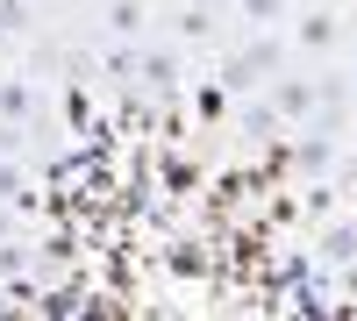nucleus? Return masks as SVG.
<instances>
[{"instance_id": "10", "label": "nucleus", "mask_w": 357, "mask_h": 321, "mask_svg": "<svg viewBox=\"0 0 357 321\" xmlns=\"http://www.w3.org/2000/svg\"><path fill=\"white\" fill-rule=\"evenodd\" d=\"M272 129H279V114L264 107V100H250V107H243V136H272Z\"/></svg>"}, {"instance_id": "11", "label": "nucleus", "mask_w": 357, "mask_h": 321, "mask_svg": "<svg viewBox=\"0 0 357 321\" xmlns=\"http://www.w3.org/2000/svg\"><path fill=\"white\" fill-rule=\"evenodd\" d=\"M29 29V0H0V36H22Z\"/></svg>"}, {"instance_id": "9", "label": "nucleus", "mask_w": 357, "mask_h": 321, "mask_svg": "<svg viewBox=\"0 0 357 321\" xmlns=\"http://www.w3.org/2000/svg\"><path fill=\"white\" fill-rule=\"evenodd\" d=\"M107 29L114 36H143V0H107Z\"/></svg>"}, {"instance_id": "16", "label": "nucleus", "mask_w": 357, "mask_h": 321, "mask_svg": "<svg viewBox=\"0 0 357 321\" xmlns=\"http://www.w3.org/2000/svg\"><path fill=\"white\" fill-rule=\"evenodd\" d=\"M343 293H357V265H343Z\"/></svg>"}, {"instance_id": "13", "label": "nucleus", "mask_w": 357, "mask_h": 321, "mask_svg": "<svg viewBox=\"0 0 357 321\" xmlns=\"http://www.w3.org/2000/svg\"><path fill=\"white\" fill-rule=\"evenodd\" d=\"M143 79H151V86H172V79H178V72H172V57H165V50H158V57H143Z\"/></svg>"}, {"instance_id": "7", "label": "nucleus", "mask_w": 357, "mask_h": 321, "mask_svg": "<svg viewBox=\"0 0 357 321\" xmlns=\"http://www.w3.org/2000/svg\"><path fill=\"white\" fill-rule=\"evenodd\" d=\"M293 157H301V171H307V179H329L336 143H329V136H301V143H293Z\"/></svg>"}, {"instance_id": "6", "label": "nucleus", "mask_w": 357, "mask_h": 321, "mask_svg": "<svg viewBox=\"0 0 357 321\" xmlns=\"http://www.w3.org/2000/svg\"><path fill=\"white\" fill-rule=\"evenodd\" d=\"M0 208H36V186H29V171L15 164V157H0Z\"/></svg>"}, {"instance_id": "1", "label": "nucleus", "mask_w": 357, "mask_h": 321, "mask_svg": "<svg viewBox=\"0 0 357 321\" xmlns=\"http://www.w3.org/2000/svg\"><path fill=\"white\" fill-rule=\"evenodd\" d=\"M279 65H286V43L272 36V29H257V43L229 65V79H222V86H264V79H279Z\"/></svg>"}, {"instance_id": "19", "label": "nucleus", "mask_w": 357, "mask_h": 321, "mask_svg": "<svg viewBox=\"0 0 357 321\" xmlns=\"http://www.w3.org/2000/svg\"><path fill=\"white\" fill-rule=\"evenodd\" d=\"M314 8H329V0H314Z\"/></svg>"}, {"instance_id": "14", "label": "nucleus", "mask_w": 357, "mask_h": 321, "mask_svg": "<svg viewBox=\"0 0 357 321\" xmlns=\"http://www.w3.org/2000/svg\"><path fill=\"white\" fill-rule=\"evenodd\" d=\"M207 29H215V22H207V8H186V15H178V36H207Z\"/></svg>"}, {"instance_id": "5", "label": "nucleus", "mask_w": 357, "mask_h": 321, "mask_svg": "<svg viewBox=\"0 0 357 321\" xmlns=\"http://www.w3.org/2000/svg\"><path fill=\"white\" fill-rule=\"evenodd\" d=\"M29 114H36V86L29 79H0V122H29Z\"/></svg>"}, {"instance_id": "20", "label": "nucleus", "mask_w": 357, "mask_h": 321, "mask_svg": "<svg viewBox=\"0 0 357 321\" xmlns=\"http://www.w3.org/2000/svg\"><path fill=\"white\" fill-rule=\"evenodd\" d=\"M350 321H357V314H350Z\"/></svg>"}, {"instance_id": "17", "label": "nucleus", "mask_w": 357, "mask_h": 321, "mask_svg": "<svg viewBox=\"0 0 357 321\" xmlns=\"http://www.w3.org/2000/svg\"><path fill=\"white\" fill-rule=\"evenodd\" d=\"M343 86H350V93H357V65H350V79H343Z\"/></svg>"}, {"instance_id": "18", "label": "nucleus", "mask_w": 357, "mask_h": 321, "mask_svg": "<svg viewBox=\"0 0 357 321\" xmlns=\"http://www.w3.org/2000/svg\"><path fill=\"white\" fill-rule=\"evenodd\" d=\"M350 150H357V122H350Z\"/></svg>"}, {"instance_id": "3", "label": "nucleus", "mask_w": 357, "mask_h": 321, "mask_svg": "<svg viewBox=\"0 0 357 321\" xmlns=\"http://www.w3.org/2000/svg\"><path fill=\"white\" fill-rule=\"evenodd\" d=\"M336 36H343V22H336L329 8H307L301 22H293V50H307V57H321V50H336Z\"/></svg>"}, {"instance_id": "12", "label": "nucleus", "mask_w": 357, "mask_h": 321, "mask_svg": "<svg viewBox=\"0 0 357 321\" xmlns=\"http://www.w3.org/2000/svg\"><path fill=\"white\" fill-rule=\"evenodd\" d=\"M222 100H229L222 86H200V93H193V114H207V122H215V114H222Z\"/></svg>"}, {"instance_id": "4", "label": "nucleus", "mask_w": 357, "mask_h": 321, "mask_svg": "<svg viewBox=\"0 0 357 321\" xmlns=\"http://www.w3.org/2000/svg\"><path fill=\"white\" fill-rule=\"evenodd\" d=\"M314 257H321L329 272L357 265V221H329V228H321V243H314Z\"/></svg>"}, {"instance_id": "8", "label": "nucleus", "mask_w": 357, "mask_h": 321, "mask_svg": "<svg viewBox=\"0 0 357 321\" xmlns=\"http://www.w3.org/2000/svg\"><path fill=\"white\" fill-rule=\"evenodd\" d=\"M286 8H293V0H236V15L250 22V36H257V29H279V22H286Z\"/></svg>"}, {"instance_id": "15", "label": "nucleus", "mask_w": 357, "mask_h": 321, "mask_svg": "<svg viewBox=\"0 0 357 321\" xmlns=\"http://www.w3.org/2000/svg\"><path fill=\"white\" fill-rule=\"evenodd\" d=\"M0 272H22V243H0Z\"/></svg>"}, {"instance_id": "2", "label": "nucleus", "mask_w": 357, "mask_h": 321, "mask_svg": "<svg viewBox=\"0 0 357 321\" xmlns=\"http://www.w3.org/2000/svg\"><path fill=\"white\" fill-rule=\"evenodd\" d=\"M264 86H272V100H264V107H272L279 122H307V114H314V79L279 72V79H264Z\"/></svg>"}]
</instances>
